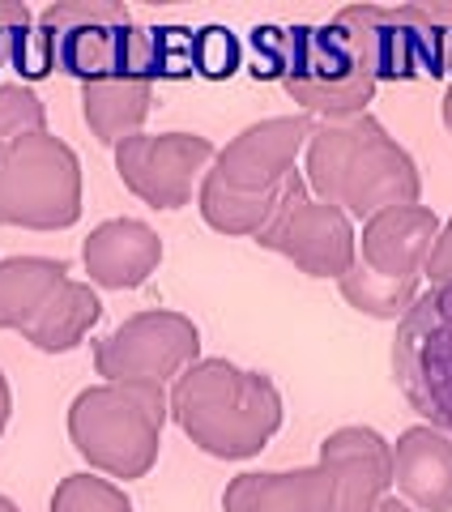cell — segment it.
Returning a JSON list of instances; mask_svg holds the SVG:
<instances>
[{"instance_id":"1","label":"cell","mask_w":452,"mask_h":512,"mask_svg":"<svg viewBox=\"0 0 452 512\" xmlns=\"http://www.w3.org/2000/svg\"><path fill=\"white\" fill-rule=\"evenodd\" d=\"M303 180L350 222H367L389 205H418L423 175L371 111L350 120H316L303 146Z\"/></svg>"},{"instance_id":"2","label":"cell","mask_w":452,"mask_h":512,"mask_svg":"<svg viewBox=\"0 0 452 512\" xmlns=\"http://www.w3.org/2000/svg\"><path fill=\"white\" fill-rule=\"evenodd\" d=\"M316 120L295 111V116H269L248 124L214 154V163L201 175L197 210L222 235H256L278 210L290 175L299 171V154L308 146Z\"/></svg>"},{"instance_id":"3","label":"cell","mask_w":452,"mask_h":512,"mask_svg":"<svg viewBox=\"0 0 452 512\" xmlns=\"http://www.w3.org/2000/svg\"><path fill=\"white\" fill-rule=\"evenodd\" d=\"M171 419L218 461H244L278 436L282 393L265 372H248L226 359H197L171 384Z\"/></svg>"},{"instance_id":"4","label":"cell","mask_w":452,"mask_h":512,"mask_svg":"<svg viewBox=\"0 0 452 512\" xmlns=\"http://www.w3.org/2000/svg\"><path fill=\"white\" fill-rule=\"evenodd\" d=\"M435 239H440V218L427 205H389L371 214L359 235V256L337 278V291L354 312L401 320L418 299Z\"/></svg>"},{"instance_id":"5","label":"cell","mask_w":452,"mask_h":512,"mask_svg":"<svg viewBox=\"0 0 452 512\" xmlns=\"http://www.w3.org/2000/svg\"><path fill=\"white\" fill-rule=\"evenodd\" d=\"M171 397L163 384H94L69 406V440L90 470L111 478H145L163 448Z\"/></svg>"},{"instance_id":"6","label":"cell","mask_w":452,"mask_h":512,"mask_svg":"<svg viewBox=\"0 0 452 512\" xmlns=\"http://www.w3.org/2000/svg\"><path fill=\"white\" fill-rule=\"evenodd\" d=\"M376 69L359 26L337 9L325 26H290V69L282 90L312 120H350L363 116L376 99Z\"/></svg>"},{"instance_id":"7","label":"cell","mask_w":452,"mask_h":512,"mask_svg":"<svg viewBox=\"0 0 452 512\" xmlns=\"http://www.w3.org/2000/svg\"><path fill=\"white\" fill-rule=\"evenodd\" d=\"M56 52V73L77 82L103 77H141L154 82L150 26H137L120 0H56L35 18Z\"/></svg>"},{"instance_id":"8","label":"cell","mask_w":452,"mask_h":512,"mask_svg":"<svg viewBox=\"0 0 452 512\" xmlns=\"http://www.w3.org/2000/svg\"><path fill=\"white\" fill-rule=\"evenodd\" d=\"M82 218V158L52 133L0 141V227L64 231Z\"/></svg>"},{"instance_id":"9","label":"cell","mask_w":452,"mask_h":512,"mask_svg":"<svg viewBox=\"0 0 452 512\" xmlns=\"http://www.w3.org/2000/svg\"><path fill=\"white\" fill-rule=\"evenodd\" d=\"M389 363L401 397L423 414L427 427L452 436V282L418 291L397 320Z\"/></svg>"},{"instance_id":"10","label":"cell","mask_w":452,"mask_h":512,"mask_svg":"<svg viewBox=\"0 0 452 512\" xmlns=\"http://www.w3.org/2000/svg\"><path fill=\"white\" fill-rule=\"evenodd\" d=\"M261 248L286 256L295 269H303L308 278H342L359 256V231L354 222L337 210V205L312 197L303 171L290 175V184L282 192L278 210L269 214V222L252 235Z\"/></svg>"},{"instance_id":"11","label":"cell","mask_w":452,"mask_h":512,"mask_svg":"<svg viewBox=\"0 0 452 512\" xmlns=\"http://www.w3.org/2000/svg\"><path fill=\"white\" fill-rule=\"evenodd\" d=\"M201 359V329L184 312H137L94 342V372L111 384H163Z\"/></svg>"},{"instance_id":"12","label":"cell","mask_w":452,"mask_h":512,"mask_svg":"<svg viewBox=\"0 0 452 512\" xmlns=\"http://www.w3.org/2000/svg\"><path fill=\"white\" fill-rule=\"evenodd\" d=\"M214 154V141L201 133H137L116 146V171L124 188L145 205L184 210Z\"/></svg>"},{"instance_id":"13","label":"cell","mask_w":452,"mask_h":512,"mask_svg":"<svg viewBox=\"0 0 452 512\" xmlns=\"http://www.w3.org/2000/svg\"><path fill=\"white\" fill-rule=\"evenodd\" d=\"M346 18L359 26L367 43L376 82L444 77V26H435L423 5H350Z\"/></svg>"},{"instance_id":"14","label":"cell","mask_w":452,"mask_h":512,"mask_svg":"<svg viewBox=\"0 0 452 512\" xmlns=\"http://www.w3.org/2000/svg\"><path fill=\"white\" fill-rule=\"evenodd\" d=\"M320 466L337 483V512H376L393 487V444L371 427H337L320 444Z\"/></svg>"},{"instance_id":"15","label":"cell","mask_w":452,"mask_h":512,"mask_svg":"<svg viewBox=\"0 0 452 512\" xmlns=\"http://www.w3.org/2000/svg\"><path fill=\"white\" fill-rule=\"evenodd\" d=\"M82 265L103 291H137L163 265V239L141 218H107L86 235Z\"/></svg>"},{"instance_id":"16","label":"cell","mask_w":452,"mask_h":512,"mask_svg":"<svg viewBox=\"0 0 452 512\" xmlns=\"http://www.w3.org/2000/svg\"><path fill=\"white\" fill-rule=\"evenodd\" d=\"M226 512H337V483L320 466L239 474L222 491Z\"/></svg>"},{"instance_id":"17","label":"cell","mask_w":452,"mask_h":512,"mask_svg":"<svg viewBox=\"0 0 452 512\" xmlns=\"http://www.w3.org/2000/svg\"><path fill=\"white\" fill-rule=\"evenodd\" d=\"M393 483L418 512H452V436L440 427H406L393 444Z\"/></svg>"},{"instance_id":"18","label":"cell","mask_w":452,"mask_h":512,"mask_svg":"<svg viewBox=\"0 0 452 512\" xmlns=\"http://www.w3.org/2000/svg\"><path fill=\"white\" fill-rule=\"evenodd\" d=\"M69 282V265L52 256H9L0 261V329L26 333L52 308L60 286Z\"/></svg>"},{"instance_id":"19","label":"cell","mask_w":452,"mask_h":512,"mask_svg":"<svg viewBox=\"0 0 452 512\" xmlns=\"http://www.w3.org/2000/svg\"><path fill=\"white\" fill-rule=\"evenodd\" d=\"M150 103H154V82H141V77H103V82L82 86V116L90 133L111 150L141 133Z\"/></svg>"},{"instance_id":"20","label":"cell","mask_w":452,"mask_h":512,"mask_svg":"<svg viewBox=\"0 0 452 512\" xmlns=\"http://www.w3.org/2000/svg\"><path fill=\"white\" fill-rule=\"evenodd\" d=\"M99 316H103V299L90 291V282L69 278L60 286V295L52 299V308L26 333V342L43 350V355H64V350H77L86 342V333L99 325Z\"/></svg>"},{"instance_id":"21","label":"cell","mask_w":452,"mask_h":512,"mask_svg":"<svg viewBox=\"0 0 452 512\" xmlns=\"http://www.w3.org/2000/svg\"><path fill=\"white\" fill-rule=\"evenodd\" d=\"M52 512H133V500L111 478L99 474H69L52 491Z\"/></svg>"},{"instance_id":"22","label":"cell","mask_w":452,"mask_h":512,"mask_svg":"<svg viewBox=\"0 0 452 512\" xmlns=\"http://www.w3.org/2000/svg\"><path fill=\"white\" fill-rule=\"evenodd\" d=\"M154 82H184L197 73V30L188 26H150Z\"/></svg>"},{"instance_id":"23","label":"cell","mask_w":452,"mask_h":512,"mask_svg":"<svg viewBox=\"0 0 452 512\" xmlns=\"http://www.w3.org/2000/svg\"><path fill=\"white\" fill-rule=\"evenodd\" d=\"M244 64V43L231 26H205L197 30V77L205 82H226Z\"/></svg>"},{"instance_id":"24","label":"cell","mask_w":452,"mask_h":512,"mask_svg":"<svg viewBox=\"0 0 452 512\" xmlns=\"http://www.w3.org/2000/svg\"><path fill=\"white\" fill-rule=\"evenodd\" d=\"M47 133V107L30 86H0V141Z\"/></svg>"},{"instance_id":"25","label":"cell","mask_w":452,"mask_h":512,"mask_svg":"<svg viewBox=\"0 0 452 512\" xmlns=\"http://www.w3.org/2000/svg\"><path fill=\"white\" fill-rule=\"evenodd\" d=\"M248 52L256 82H282L290 69V26H252Z\"/></svg>"},{"instance_id":"26","label":"cell","mask_w":452,"mask_h":512,"mask_svg":"<svg viewBox=\"0 0 452 512\" xmlns=\"http://www.w3.org/2000/svg\"><path fill=\"white\" fill-rule=\"evenodd\" d=\"M13 73L22 77V82H43V77L56 73V52H52V39H47V30L35 22L22 35L18 52H13Z\"/></svg>"},{"instance_id":"27","label":"cell","mask_w":452,"mask_h":512,"mask_svg":"<svg viewBox=\"0 0 452 512\" xmlns=\"http://www.w3.org/2000/svg\"><path fill=\"white\" fill-rule=\"evenodd\" d=\"M30 26H35V13L22 0H0V73L13 69V52H18V43Z\"/></svg>"},{"instance_id":"28","label":"cell","mask_w":452,"mask_h":512,"mask_svg":"<svg viewBox=\"0 0 452 512\" xmlns=\"http://www.w3.org/2000/svg\"><path fill=\"white\" fill-rule=\"evenodd\" d=\"M423 278H431V286L452 282V218L440 227V239H435V252H431V261H427V274H423Z\"/></svg>"},{"instance_id":"29","label":"cell","mask_w":452,"mask_h":512,"mask_svg":"<svg viewBox=\"0 0 452 512\" xmlns=\"http://www.w3.org/2000/svg\"><path fill=\"white\" fill-rule=\"evenodd\" d=\"M9 414H13V393H9V380L0 372V431L9 427Z\"/></svg>"},{"instance_id":"30","label":"cell","mask_w":452,"mask_h":512,"mask_svg":"<svg viewBox=\"0 0 452 512\" xmlns=\"http://www.w3.org/2000/svg\"><path fill=\"white\" fill-rule=\"evenodd\" d=\"M376 512H414L406 500H393V495H384V500H380V508Z\"/></svg>"},{"instance_id":"31","label":"cell","mask_w":452,"mask_h":512,"mask_svg":"<svg viewBox=\"0 0 452 512\" xmlns=\"http://www.w3.org/2000/svg\"><path fill=\"white\" fill-rule=\"evenodd\" d=\"M444 124H448V133H452V86H448V94H444Z\"/></svg>"},{"instance_id":"32","label":"cell","mask_w":452,"mask_h":512,"mask_svg":"<svg viewBox=\"0 0 452 512\" xmlns=\"http://www.w3.org/2000/svg\"><path fill=\"white\" fill-rule=\"evenodd\" d=\"M0 512H22V508H18V504H13V500H9V495H0Z\"/></svg>"}]
</instances>
